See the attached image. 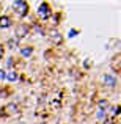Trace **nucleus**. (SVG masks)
<instances>
[{"label":"nucleus","instance_id":"nucleus-1","mask_svg":"<svg viewBox=\"0 0 121 124\" xmlns=\"http://www.w3.org/2000/svg\"><path fill=\"white\" fill-rule=\"evenodd\" d=\"M13 6H14V9L21 16H25V14H27V11H28L27 3H24V2H14V3H13Z\"/></svg>","mask_w":121,"mask_h":124},{"label":"nucleus","instance_id":"nucleus-2","mask_svg":"<svg viewBox=\"0 0 121 124\" xmlns=\"http://www.w3.org/2000/svg\"><path fill=\"white\" fill-rule=\"evenodd\" d=\"M49 13H50V11H49V6L46 5V3L40 5V8H38V14H40L41 17H44V19H46V17L49 16Z\"/></svg>","mask_w":121,"mask_h":124},{"label":"nucleus","instance_id":"nucleus-3","mask_svg":"<svg viewBox=\"0 0 121 124\" xmlns=\"http://www.w3.org/2000/svg\"><path fill=\"white\" fill-rule=\"evenodd\" d=\"M102 79H104V82H107V85H110V86H113V85L116 83V80L113 79V77H110V76H104Z\"/></svg>","mask_w":121,"mask_h":124},{"label":"nucleus","instance_id":"nucleus-4","mask_svg":"<svg viewBox=\"0 0 121 124\" xmlns=\"http://www.w3.org/2000/svg\"><path fill=\"white\" fill-rule=\"evenodd\" d=\"M0 25H2V27H9L11 22H9L8 17H0Z\"/></svg>","mask_w":121,"mask_h":124},{"label":"nucleus","instance_id":"nucleus-5","mask_svg":"<svg viewBox=\"0 0 121 124\" xmlns=\"http://www.w3.org/2000/svg\"><path fill=\"white\" fill-rule=\"evenodd\" d=\"M25 31H27V28H25V27H21V30H19V36H24Z\"/></svg>","mask_w":121,"mask_h":124},{"label":"nucleus","instance_id":"nucleus-6","mask_svg":"<svg viewBox=\"0 0 121 124\" xmlns=\"http://www.w3.org/2000/svg\"><path fill=\"white\" fill-rule=\"evenodd\" d=\"M8 79L9 80H16V72H9L8 74Z\"/></svg>","mask_w":121,"mask_h":124},{"label":"nucleus","instance_id":"nucleus-7","mask_svg":"<svg viewBox=\"0 0 121 124\" xmlns=\"http://www.w3.org/2000/svg\"><path fill=\"white\" fill-rule=\"evenodd\" d=\"M22 54H24V55H30L32 50H30V49H24V50H22Z\"/></svg>","mask_w":121,"mask_h":124},{"label":"nucleus","instance_id":"nucleus-8","mask_svg":"<svg viewBox=\"0 0 121 124\" xmlns=\"http://www.w3.org/2000/svg\"><path fill=\"white\" fill-rule=\"evenodd\" d=\"M0 79H2V80H3V79H5V72H3V71H2V69H0Z\"/></svg>","mask_w":121,"mask_h":124},{"label":"nucleus","instance_id":"nucleus-9","mask_svg":"<svg viewBox=\"0 0 121 124\" xmlns=\"http://www.w3.org/2000/svg\"><path fill=\"white\" fill-rule=\"evenodd\" d=\"M2 54H3V49H2V46H0V58H2Z\"/></svg>","mask_w":121,"mask_h":124}]
</instances>
